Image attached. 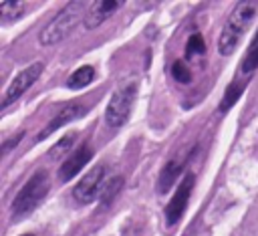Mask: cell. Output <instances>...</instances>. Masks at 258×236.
<instances>
[{
	"mask_svg": "<svg viewBox=\"0 0 258 236\" xmlns=\"http://www.w3.org/2000/svg\"><path fill=\"white\" fill-rule=\"evenodd\" d=\"M24 236H32V234H24Z\"/></svg>",
	"mask_w": 258,
	"mask_h": 236,
	"instance_id": "cell-21",
	"label": "cell"
},
{
	"mask_svg": "<svg viewBox=\"0 0 258 236\" xmlns=\"http://www.w3.org/2000/svg\"><path fill=\"white\" fill-rule=\"evenodd\" d=\"M73 139H75V133H69L67 137H62V139L50 149V157H58L62 151H69V147L73 145Z\"/></svg>",
	"mask_w": 258,
	"mask_h": 236,
	"instance_id": "cell-19",
	"label": "cell"
},
{
	"mask_svg": "<svg viewBox=\"0 0 258 236\" xmlns=\"http://www.w3.org/2000/svg\"><path fill=\"white\" fill-rule=\"evenodd\" d=\"M83 10H85V2H79V0L69 2L64 8H60V10L52 16V20H48V22L42 26V30L38 32L40 44H42V46H50V44H56V42L64 40V38L77 28V24L81 22ZM83 20H85V18H83Z\"/></svg>",
	"mask_w": 258,
	"mask_h": 236,
	"instance_id": "cell-2",
	"label": "cell"
},
{
	"mask_svg": "<svg viewBox=\"0 0 258 236\" xmlns=\"http://www.w3.org/2000/svg\"><path fill=\"white\" fill-rule=\"evenodd\" d=\"M171 75H173V79H175L177 83H189V81H191V71H189V67L185 65V61H179V58L171 65Z\"/></svg>",
	"mask_w": 258,
	"mask_h": 236,
	"instance_id": "cell-18",
	"label": "cell"
},
{
	"mask_svg": "<svg viewBox=\"0 0 258 236\" xmlns=\"http://www.w3.org/2000/svg\"><path fill=\"white\" fill-rule=\"evenodd\" d=\"M40 73H42V63H32L30 67H26L24 71H20L14 79H12V83L6 87V91H4V97H2V103H0V107L2 109H6L10 103H14L38 77H40Z\"/></svg>",
	"mask_w": 258,
	"mask_h": 236,
	"instance_id": "cell-6",
	"label": "cell"
},
{
	"mask_svg": "<svg viewBox=\"0 0 258 236\" xmlns=\"http://www.w3.org/2000/svg\"><path fill=\"white\" fill-rule=\"evenodd\" d=\"M256 12H258V2H254V0H244V2H238L234 6V10L228 16V22L222 28L220 38H218V52L222 56H230L238 48L240 38L248 30Z\"/></svg>",
	"mask_w": 258,
	"mask_h": 236,
	"instance_id": "cell-1",
	"label": "cell"
},
{
	"mask_svg": "<svg viewBox=\"0 0 258 236\" xmlns=\"http://www.w3.org/2000/svg\"><path fill=\"white\" fill-rule=\"evenodd\" d=\"M123 2H119V0H103V2H95V4H91V8L85 12V28H89V30H93V28H97L103 20H107L119 6H121Z\"/></svg>",
	"mask_w": 258,
	"mask_h": 236,
	"instance_id": "cell-9",
	"label": "cell"
},
{
	"mask_svg": "<svg viewBox=\"0 0 258 236\" xmlns=\"http://www.w3.org/2000/svg\"><path fill=\"white\" fill-rule=\"evenodd\" d=\"M242 93H244V85H242V83H238V81H236V83H232V85L228 87L226 95H224V97H222V101H220V111H222V113H226V111H228V109L238 101V97H240Z\"/></svg>",
	"mask_w": 258,
	"mask_h": 236,
	"instance_id": "cell-15",
	"label": "cell"
},
{
	"mask_svg": "<svg viewBox=\"0 0 258 236\" xmlns=\"http://www.w3.org/2000/svg\"><path fill=\"white\" fill-rule=\"evenodd\" d=\"M81 107H83V105H81V103H77V101H73V103L64 105V107H62V109L52 117V121H50V123H48L40 133H38V139H44L46 135H50V133H54L58 127H62L67 121H71L73 117H77V115L83 111Z\"/></svg>",
	"mask_w": 258,
	"mask_h": 236,
	"instance_id": "cell-10",
	"label": "cell"
},
{
	"mask_svg": "<svg viewBox=\"0 0 258 236\" xmlns=\"http://www.w3.org/2000/svg\"><path fill=\"white\" fill-rule=\"evenodd\" d=\"M183 163H185V159H171V161H167V163L163 165V169H161V173H159V180H157V190H159L161 194L169 192V188L177 182V175L181 173Z\"/></svg>",
	"mask_w": 258,
	"mask_h": 236,
	"instance_id": "cell-11",
	"label": "cell"
},
{
	"mask_svg": "<svg viewBox=\"0 0 258 236\" xmlns=\"http://www.w3.org/2000/svg\"><path fill=\"white\" fill-rule=\"evenodd\" d=\"M22 135H24V131H20L18 135H14V137H10V141H4V143H2V151L6 153V151H8L10 147H12V145H18V141L22 139Z\"/></svg>",
	"mask_w": 258,
	"mask_h": 236,
	"instance_id": "cell-20",
	"label": "cell"
},
{
	"mask_svg": "<svg viewBox=\"0 0 258 236\" xmlns=\"http://www.w3.org/2000/svg\"><path fill=\"white\" fill-rule=\"evenodd\" d=\"M22 8H24V4L18 2V0H6V2H2V6H0V20H2V24L18 18L22 14Z\"/></svg>",
	"mask_w": 258,
	"mask_h": 236,
	"instance_id": "cell-14",
	"label": "cell"
},
{
	"mask_svg": "<svg viewBox=\"0 0 258 236\" xmlns=\"http://www.w3.org/2000/svg\"><path fill=\"white\" fill-rule=\"evenodd\" d=\"M191 188H194V175L191 173H185L183 180L179 182L173 198L169 200V204L165 206V220L169 226H173L185 212L187 208V202H189V194H191Z\"/></svg>",
	"mask_w": 258,
	"mask_h": 236,
	"instance_id": "cell-7",
	"label": "cell"
},
{
	"mask_svg": "<svg viewBox=\"0 0 258 236\" xmlns=\"http://www.w3.org/2000/svg\"><path fill=\"white\" fill-rule=\"evenodd\" d=\"M206 52V42H204V36L200 32L191 34L187 38V44H185V56L191 58V56H200Z\"/></svg>",
	"mask_w": 258,
	"mask_h": 236,
	"instance_id": "cell-16",
	"label": "cell"
},
{
	"mask_svg": "<svg viewBox=\"0 0 258 236\" xmlns=\"http://www.w3.org/2000/svg\"><path fill=\"white\" fill-rule=\"evenodd\" d=\"M256 69H258V30H256V34H254V38H252V42L246 50L244 61H242V73L248 75Z\"/></svg>",
	"mask_w": 258,
	"mask_h": 236,
	"instance_id": "cell-13",
	"label": "cell"
},
{
	"mask_svg": "<svg viewBox=\"0 0 258 236\" xmlns=\"http://www.w3.org/2000/svg\"><path fill=\"white\" fill-rule=\"evenodd\" d=\"M135 95H137V85L135 83L123 85L111 95L109 105L105 109V121L111 127H121L127 121V117L131 113V107L135 103Z\"/></svg>",
	"mask_w": 258,
	"mask_h": 236,
	"instance_id": "cell-4",
	"label": "cell"
},
{
	"mask_svg": "<svg viewBox=\"0 0 258 236\" xmlns=\"http://www.w3.org/2000/svg\"><path fill=\"white\" fill-rule=\"evenodd\" d=\"M121 186H123V178H115L113 182H109V184L103 188V192H101V206H103V208H107V206L111 204V200L119 194Z\"/></svg>",
	"mask_w": 258,
	"mask_h": 236,
	"instance_id": "cell-17",
	"label": "cell"
},
{
	"mask_svg": "<svg viewBox=\"0 0 258 236\" xmlns=\"http://www.w3.org/2000/svg\"><path fill=\"white\" fill-rule=\"evenodd\" d=\"M93 157V149L87 145V143H83L75 153H71L64 161H62V165H60V171H58V180L60 182H69V180H73L87 163H89V159Z\"/></svg>",
	"mask_w": 258,
	"mask_h": 236,
	"instance_id": "cell-8",
	"label": "cell"
},
{
	"mask_svg": "<svg viewBox=\"0 0 258 236\" xmlns=\"http://www.w3.org/2000/svg\"><path fill=\"white\" fill-rule=\"evenodd\" d=\"M93 79H95V69H93L91 65H83V67H79L77 71H73V73L69 75L67 87H69V89H83V87L91 85Z\"/></svg>",
	"mask_w": 258,
	"mask_h": 236,
	"instance_id": "cell-12",
	"label": "cell"
},
{
	"mask_svg": "<svg viewBox=\"0 0 258 236\" xmlns=\"http://www.w3.org/2000/svg\"><path fill=\"white\" fill-rule=\"evenodd\" d=\"M48 188H50V182H48L46 171L44 169L34 171L28 178V182L20 188V192L16 194V198L12 202V214L16 218H22V216L30 214L42 202V198L48 194Z\"/></svg>",
	"mask_w": 258,
	"mask_h": 236,
	"instance_id": "cell-3",
	"label": "cell"
},
{
	"mask_svg": "<svg viewBox=\"0 0 258 236\" xmlns=\"http://www.w3.org/2000/svg\"><path fill=\"white\" fill-rule=\"evenodd\" d=\"M105 171H107V165L105 163H101V165H97V167H93L91 171H87L83 178H81V182L75 186V190H73V196H75V200L77 202H81V204H91L97 196H101V192H103V182H105Z\"/></svg>",
	"mask_w": 258,
	"mask_h": 236,
	"instance_id": "cell-5",
	"label": "cell"
}]
</instances>
